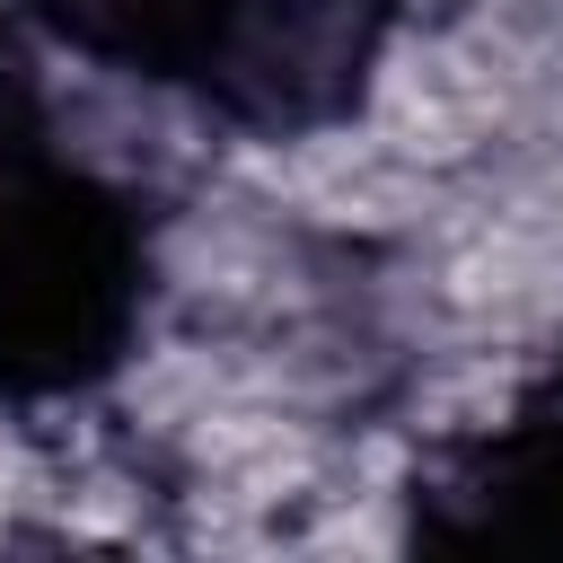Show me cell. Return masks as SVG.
Wrapping results in <instances>:
<instances>
[{"instance_id": "cell-2", "label": "cell", "mask_w": 563, "mask_h": 563, "mask_svg": "<svg viewBox=\"0 0 563 563\" xmlns=\"http://www.w3.org/2000/svg\"><path fill=\"white\" fill-rule=\"evenodd\" d=\"M457 501L475 510L466 537H537V545H563V405L519 413L466 466Z\"/></svg>"}, {"instance_id": "cell-1", "label": "cell", "mask_w": 563, "mask_h": 563, "mask_svg": "<svg viewBox=\"0 0 563 563\" xmlns=\"http://www.w3.org/2000/svg\"><path fill=\"white\" fill-rule=\"evenodd\" d=\"M132 273L114 211L53 167L0 158V378L53 387L114 352Z\"/></svg>"}]
</instances>
